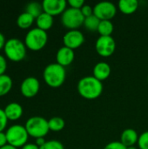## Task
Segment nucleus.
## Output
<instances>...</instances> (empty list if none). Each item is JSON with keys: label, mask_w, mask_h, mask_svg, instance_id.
I'll use <instances>...</instances> for the list:
<instances>
[{"label": "nucleus", "mask_w": 148, "mask_h": 149, "mask_svg": "<svg viewBox=\"0 0 148 149\" xmlns=\"http://www.w3.org/2000/svg\"><path fill=\"white\" fill-rule=\"evenodd\" d=\"M103 84L93 76H85L80 79L77 85L79 95L89 100L98 99L103 93Z\"/></svg>", "instance_id": "obj_1"}, {"label": "nucleus", "mask_w": 148, "mask_h": 149, "mask_svg": "<svg viewBox=\"0 0 148 149\" xmlns=\"http://www.w3.org/2000/svg\"><path fill=\"white\" fill-rule=\"evenodd\" d=\"M139 135L138 133L133 128L125 129L120 135V142L126 148L133 147L138 143Z\"/></svg>", "instance_id": "obj_16"}, {"label": "nucleus", "mask_w": 148, "mask_h": 149, "mask_svg": "<svg viewBox=\"0 0 148 149\" xmlns=\"http://www.w3.org/2000/svg\"><path fill=\"white\" fill-rule=\"evenodd\" d=\"M99 23H100V20L93 14V15H92V16L85 18V21H84V24L83 25L85 27V29L87 31H98V28H99Z\"/></svg>", "instance_id": "obj_24"}, {"label": "nucleus", "mask_w": 148, "mask_h": 149, "mask_svg": "<svg viewBox=\"0 0 148 149\" xmlns=\"http://www.w3.org/2000/svg\"><path fill=\"white\" fill-rule=\"evenodd\" d=\"M114 26L111 20H101L98 28L100 36H111L113 32Z\"/></svg>", "instance_id": "obj_22"}, {"label": "nucleus", "mask_w": 148, "mask_h": 149, "mask_svg": "<svg viewBox=\"0 0 148 149\" xmlns=\"http://www.w3.org/2000/svg\"><path fill=\"white\" fill-rule=\"evenodd\" d=\"M81 13L83 14V16L85 17H88L92 15H93V7L90 6L89 4H84V6L80 9Z\"/></svg>", "instance_id": "obj_29"}, {"label": "nucleus", "mask_w": 148, "mask_h": 149, "mask_svg": "<svg viewBox=\"0 0 148 149\" xmlns=\"http://www.w3.org/2000/svg\"><path fill=\"white\" fill-rule=\"evenodd\" d=\"M48 35L47 32L36 27L31 29L25 35L24 44L27 49L38 52L42 50L47 44Z\"/></svg>", "instance_id": "obj_4"}, {"label": "nucleus", "mask_w": 148, "mask_h": 149, "mask_svg": "<svg viewBox=\"0 0 148 149\" xmlns=\"http://www.w3.org/2000/svg\"><path fill=\"white\" fill-rule=\"evenodd\" d=\"M3 110L8 120H11V121L17 120L23 115V107L17 102L9 103Z\"/></svg>", "instance_id": "obj_15"}, {"label": "nucleus", "mask_w": 148, "mask_h": 149, "mask_svg": "<svg viewBox=\"0 0 148 149\" xmlns=\"http://www.w3.org/2000/svg\"><path fill=\"white\" fill-rule=\"evenodd\" d=\"M74 58H75L74 50H72L65 45L60 47L56 53L57 63L64 67L70 65L73 62Z\"/></svg>", "instance_id": "obj_13"}, {"label": "nucleus", "mask_w": 148, "mask_h": 149, "mask_svg": "<svg viewBox=\"0 0 148 149\" xmlns=\"http://www.w3.org/2000/svg\"><path fill=\"white\" fill-rule=\"evenodd\" d=\"M45 142H46V141L44 140V138H38V139H36L35 144H36L38 148H41L43 145L45 144Z\"/></svg>", "instance_id": "obj_35"}, {"label": "nucleus", "mask_w": 148, "mask_h": 149, "mask_svg": "<svg viewBox=\"0 0 148 149\" xmlns=\"http://www.w3.org/2000/svg\"><path fill=\"white\" fill-rule=\"evenodd\" d=\"M0 149H17V148H15V147H13V146H11V145L7 144V145L3 146V147H2V148H0Z\"/></svg>", "instance_id": "obj_36"}, {"label": "nucleus", "mask_w": 148, "mask_h": 149, "mask_svg": "<svg viewBox=\"0 0 148 149\" xmlns=\"http://www.w3.org/2000/svg\"><path fill=\"white\" fill-rule=\"evenodd\" d=\"M7 69V62L5 58L0 54V75L5 74V71Z\"/></svg>", "instance_id": "obj_31"}, {"label": "nucleus", "mask_w": 148, "mask_h": 149, "mask_svg": "<svg viewBox=\"0 0 148 149\" xmlns=\"http://www.w3.org/2000/svg\"><path fill=\"white\" fill-rule=\"evenodd\" d=\"M137 144L139 149H148V131L142 133L139 136Z\"/></svg>", "instance_id": "obj_26"}, {"label": "nucleus", "mask_w": 148, "mask_h": 149, "mask_svg": "<svg viewBox=\"0 0 148 149\" xmlns=\"http://www.w3.org/2000/svg\"><path fill=\"white\" fill-rule=\"evenodd\" d=\"M43 78L47 86L52 88L60 87L65 81L66 72L64 66L58 63H51L45 66Z\"/></svg>", "instance_id": "obj_2"}, {"label": "nucleus", "mask_w": 148, "mask_h": 149, "mask_svg": "<svg viewBox=\"0 0 148 149\" xmlns=\"http://www.w3.org/2000/svg\"><path fill=\"white\" fill-rule=\"evenodd\" d=\"M29 136L35 139L44 138L49 133L48 120L41 116H32L29 118L24 125Z\"/></svg>", "instance_id": "obj_3"}, {"label": "nucleus", "mask_w": 148, "mask_h": 149, "mask_svg": "<svg viewBox=\"0 0 148 149\" xmlns=\"http://www.w3.org/2000/svg\"><path fill=\"white\" fill-rule=\"evenodd\" d=\"M111 72H112V69H111L110 65L104 61H101V62L97 63L94 65L93 71H92V73H93L92 76L102 82L103 80H106L109 78V76L111 75Z\"/></svg>", "instance_id": "obj_14"}, {"label": "nucleus", "mask_w": 148, "mask_h": 149, "mask_svg": "<svg viewBox=\"0 0 148 149\" xmlns=\"http://www.w3.org/2000/svg\"><path fill=\"white\" fill-rule=\"evenodd\" d=\"M147 83H148V75H147Z\"/></svg>", "instance_id": "obj_38"}, {"label": "nucleus", "mask_w": 148, "mask_h": 149, "mask_svg": "<svg viewBox=\"0 0 148 149\" xmlns=\"http://www.w3.org/2000/svg\"><path fill=\"white\" fill-rule=\"evenodd\" d=\"M117 13V7L109 1H103L96 3L93 7V14L101 20H111Z\"/></svg>", "instance_id": "obj_9"}, {"label": "nucleus", "mask_w": 148, "mask_h": 149, "mask_svg": "<svg viewBox=\"0 0 148 149\" xmlns=\"http://www.w3.org/2000/svg\"><path fill=\"white\" fill-rule=\"evenodd\" d=\"M26 49L27 47L24 42L16 38L8 39L3 48L5 56L14 62L21 61L25 58Z\"/></svg>", "instance_id": "obj_5"}, {"label": "nucleus", "mask_w": 148, "mask_h": 149, "mask_svg": "<svg viewBox=\"0 0 148 149\" xmlns=\"http://www.w3.org/2000/svg\"><path fill=\"white\" fill-rule=\"evenodd\" d=\"M35 21H36L37 27L44 31H47L48 30H50L52 27L53 22H54L53 17L45 12H43L40 16H38Z\"/></svg>", "instance_id": "obj_18"}, {"label": "nucleus", "mask_w": 148, "mask_h": 149, "mask_svg": "<svg viewBox=\"0 0 148 149\" xmlns=\"http://www.w3.org/2000/svg\"><path fill=\"white\" fill-rule=\"evenodd\" d=\"M13 86L11 78L7 74L0 75V97L10 93Z\"/></svg>", "instance_id": "obj_20"}, {"label": "nucleus", "mask_w": 148, "mask_h": 149, "mask_svg": "<svg viewBox=\"0 0 148 149\" xmlns=\"http://www.w3.org/2000/svg\"><path fill=\"white\" fill-rule=\"evenodd\" d=\"M35 20L36 19L31 15H30L29 13L24 11V12L21 13L17 17V26L19 28L24 30V29L30 28L33 24Z\"/></svg>", "instance_id": "obj_19"}, {"label": "nucleus", "mask_w": 148, "mask_h": 149, "mask_svg": "<svg viewBox=\"0 0 148 149\" xmlns=\"http://www.w3.org/2000/svg\"><path fill=\"white\" fill-rule=\"evenodd\" d=\"M67 4L65 0H44L42 2L44 12L52 17L62 15L67 9Z\"/></svg>", "instance_id": "obj_12"}, {"label": "nucleus", "mask_w": 148, "mask_h": 149, "mask_svg": "<svg viewBox=\"0 0 148 149\" xmlns=\"http://www.w3.org/2000/svg\"><path fill=\"white\" fill-rule=\"evenodd\" d=\"M25 11L30 15H31L36 19L38 16H40L44 12V10H43L42 3L38 2H31L26 5Z\"/></svg>", "instance_id": "obj_21"}, {"label": "nucleus", "mask_w": 148, "mask_h": 149, "mask_svg": "<svg viewBox=\"0 0 148 149\" xmlns=\"http://www.w3.org/2000/svg\"><path fill=\"white\" fill-rule=\"evenodd\" d=\"M120 10L126 14L130 15L134 13L139 8V1L137 0H120L118 3Z\"/></svg>", "instance_id": "obj_17"}, {"label": "nucleus", "mask_w": 148, "mask_h": 149, "mask_svg": "<svg viewBox=\"0 0 148 149\" xmlns=\"http://www.w3.org/2000/svg\"><path fill=\"white\" fill-rule=\"evenodd\" d=\"M67 3L70 5L71 8L80 10V9L84 6L85 2H84L83 0H69V1L67 2Z\"/></svg>", "instance_id": "obj_30"}, {"label": "nucleus", "mask_w": 148, "mask_h": 149, "mask_svg": "<svg viewBox=\"0 0 148 149\" xmlns=\"http://www.w3.org/2000/svg\"><path fill=\"white\" fill-rule=\"evenodd\" d=\"M39 149H65V147L62 142L57 140H51L46 141L45 144L39 148Z\"/></svg>", "instance_id": "obj_25"}, {"label": "nucleus", "mask_w": 148, "mask_h": 149, "mask_svg": "<svg viewBox=\"0 0 148 149\" xmlns=\"http://www.w3.org/2000/svg\"><path fill=\"white\" fill-rule=\"evenodd\" d=\"M8 123V119L5 115L4 110L0 108V132H3Z\"/></svg>", "instance_id": "obj_27"}, {"label": "nucleus", "mask_w": 148, "mask_h": 149, "mask_svg": "<svg viewBox=\"0 0 148 149\" xmlns=\"http://www.w3.org/2000/svg\"><path fill=\"white\" fill-rule=\"evenodd\" d=\"M116 49V42L112 36H99L95 43L97 53L104 58L112 56Z\"/></svg>", "instance_id": "obj_8"}, {"label": "nucleus", "mask_w": 148, "mask_h": 149, "mask_svg": "<svg viewBox=\"0 0 148 149\" xmlns=\"http://www.w3.org/2000/svg\"><path fill=\"white\" fill-rule=\"evenodd\" d=\"M8 144L6 134L4 132H0V148Z\"/></svg>", "instance_id": "obj_32"}, {"label": "nucleus", "mask_w": 148, "mask_h": 149, "mask_svg": "<svg viewBox=\"0 0 148 149\" xmlns=\"http://www.w3.org/2000/svg\"><path fill=\"white\" fill-rule=\"evenodd\" d=\"M5 134L9 145L18 148L27 144L29 134L24 126L19 124L12 125L6 130Z\"/></svg>", "instance_id": "obj_6"}, {"label": "nucleus", "mask_w": 148, "mask_h": 149, "mask_svg": "<svg viewBox=\"0 0 148 149\" xmlns=\"http://www.w3.org/2000/svg\"><path fill=\"white\" fill-rule=\"evenodd\" d=\"M39 89V80L32 76L25 78L20 85V92L25 98H33L38 93Z\"/></svg>", "instance_id": "obj_10"}, {"label": "nucleus", "mask_w": 148, "mask_h": 149, "mask_svg": "<svg viewBox=\"0 0 148 149\" xmlns=\"http://www.w3.org/2000/svg\"><path fill=\"white\" fill-rule=\"evenodd\" d=\"M6 41L7 40H6L5 37H4V35L2 32H0V51L4 48V45L6 44Z\"/></svg>", "instance_id": "obj_33"}, {"label": "nucleus", "mask_w": 148, "mask_h": 149, "mask_svg": "<svg viewBox=\"0 0 148 149\" xmlns=\"http://www.w3.org/2000/svg\"><path fill=\"white\" fill-rule=\"evenodd\" d=\"M48 126H49L50 131L59 132L64 129V127L65 126V122L64 119H62L61 117L55 116V117L51 118L48 120Z\"/></svg>", "instance_id": "obj_23"}, {"label": "nucleus", "mask_w": 148, "mask_h": 149, "mask_svg": "<svg viewBox=\"0 0 148 149\" xmlns=\"http://www.w3.org/2000/svg\"><path fill=\"white\" fill-rule=\"evenodd\" d=\"M63 43L65 46L75 50L85 43V36L79 30H70L64 35Z\"/></svg>", "instance_id": "obj_11"}, {"label": "nucleus", "mask_w": 148, "mask_h": 149, "mask_svg": "<svg viewBox=\"0 0 148 149\" xmlns=\"http://www.w3.org/2000/svg\"><path fill=\"white\" fill-rule=\"evenodd\" d=\"M85 17L81 13L80 10L67 8L61 15V23L62 24L70 30H79V28L84 24Z\"/></svg>", "instance_id": "obj_7"}, {"label": "nucleus", "mask_w": 148, "mask_h": 149, "mask_svg": "<svg viewBox=\"0 0 148 149\" xmlns=\"http://www.w3.org/2000/svg\"><path fill=\"white\" fill-rule=\"evenodd\" d=\"M21 149H39V148L35 143H27L24 147H22Z\"/></svg>", "instance_id": "obj_34"}, {"label": "nucleus", "mask_w": 148, "mask_h": 149, "mask_svg": "<svg viewBox=\"0 0 148 149\" xmlns=\"http://www.w3.org/2000/svg\"><path fill=\"white\" fill-rule=\"evenodd\" d=\"M126 149H139L138 148H136L135 146H133V147H129V148H126Z\"/></svg>", "instance_id": "obj_37"}, {"label": "nucleus", "mask_w": 148, "mask_h": 149, "mask_svg": "<svg viewBox=\"0 0 148 149\" xmlns=\"http://www.w3.org/2000/svg\"><path fill=\"white\" fill-rule=\"evenodd\" d=\"M104 149H126L120 141H112L105 146Z\"/></svg>", "instance_id": "obj_28"}]
</instances>
